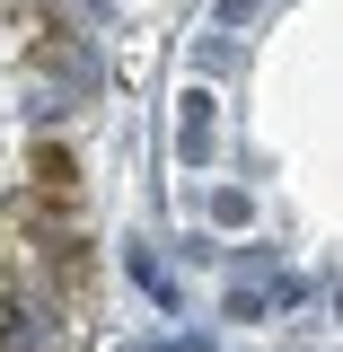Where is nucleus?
I'll return each mask as SVG.
<instances>
[{
	"label": "nucleus",
	"instance_id": "obj_3",
	"mask_svg": "<svg viewBox=\"0 0 343 352\" xmlns=\"http://www.w3.org/2000/svg\"><path fill=\"white\" fill-rule=\"evenodd\" d=\"M335 317H343V291H335Z\"/></svg>",
	"mask_w": 343,
	"mask_h": 352
},
{
	"label": "nucleus",
	"instance_id": "obj_1",
	"mask_svg": "<svg viewBox=\"0 0 343 352\" xmlns=\"http://www.w3.org/2000/svg\"><path fill=\"white\" fill-rule=\"evenodd\" d=\"M176 150H185L194 168L212 159V97H203V88H185V124H176Z\"/></svg>",
	"mask_w": 343,
	"mask_h": 352
},
{
	"label": "nucleus",
	"instance_id": "obj_2",
	"mask_svg": "<svg viewBox=\"0 0 343 352\" xmlns=\"http://www.w3.org/2000/svg\"><path fill=\"white\" fill-rule=\"evenodd\" d=\"M212 220H220V229H247L256 203H247V194H212Z\"/></svg>",
	"mask_w": 343,
	"mask_h": 352
}]
</instances>
